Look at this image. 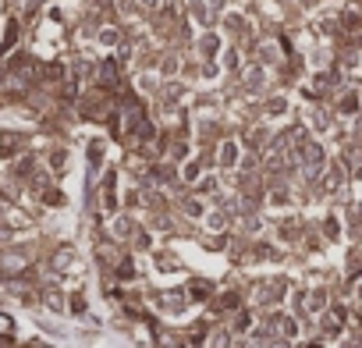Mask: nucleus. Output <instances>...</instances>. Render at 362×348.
Wrapping results in <instances>:
<instances>
[{
  "mask_svg": "<svg viewBox=\"0 0 362 348\" xmlns=\"http://www.w3.org/2000/svg\"><path fill=\"white\" fill-rule=\"evenodd\" d=\"M214 295H217V291H214V284H210V281H203V277L189 284V298H196V302H206V298H214Z\"/></svg>",
  "mask_w": 362,
  "mask_h": 348,
  "instance_id": "1",
  "label": "nucleus"
}]
</instances>
